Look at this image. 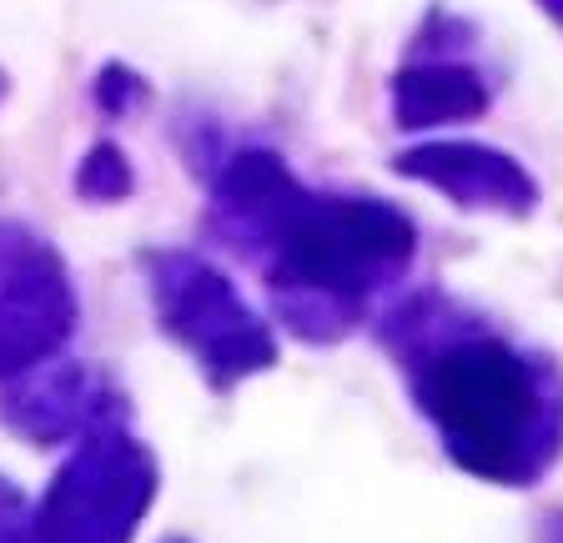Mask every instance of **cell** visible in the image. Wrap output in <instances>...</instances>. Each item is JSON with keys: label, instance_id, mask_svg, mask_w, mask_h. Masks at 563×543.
Returning <instances> with one entry per match:
<instances>
[{"label": "cell", "instance_id": "4", "mask_svg": "<svg viewBox=\"0 0 563 543\" xmlns=\"http://www.w3.org/2000/svg\"><path fill=\"white\" fill-rule=\"evenodd\" d=\"M166 308H172L176 328L187 332L197 347L211 357H227L232 367H257L267 357V337L242 308H236L232 287L207 267H181L166 277Z\"/></svg>", "mask_w": 563, "mask_h": 543}, {"label": "cell", "instance_id": "2", "mask_svg": "<svg viewBox=\"0 0 563 543\" xmlns=\"http://www.w3.org/2000/svg\"><path fill=\"white\" fill-rule=\"evenodd\" d=\"M418 398L468 468L508 473L539 418V383L514 347L463 337L418 373Z\"/></svg>", "mask_w": 563, "mask_h": 543}, {"label": "cell", "instance_id": "5", "mask_svg": "<svg viewBox=\"0 0 563 543\" xmlns=\"http://www.w3.org/2000/svg\"><path fill=\"white\" fill-rule=\"evenodd\" d=\"M393 111H398V126L412 131L438 126V121H468L488 111V86L463 60H412L393 81Z\"/></svg>", "mask_w": 563, "mask_h": 543}, {"label": "cell", "instance_id": "7", "mask_svg": "<svg viewBox=\"0 0 563 543\" xmlns=\"http://www.w3.org/2000/svg\"><path fill=\"white\" fill-rule=\"evenodd\" d=\"M96 101L106 111H131L146 101V81L136 71H126V66H106L101 81H96Z\"/></svg>", "mask_w": 563, "mask_h": 543}, {"label": "cell", "instance_id": "6", "mask_svg": "<svg viewBox=\"0 0 563 543\" xmlns=\"http://www.w3.org/2000/svg\"><path fill=\"white\" fill-rule=\"evenodd\" d=\"M76 187H81L86 197H121V191L131 187L126 156H121L117 146H96V152L86 156V166H81V177H76Z\"/></svg>", "mask_w": 563, "mask_h": 543}, {"label": "cell", "instance_id": "8", "mask_svg": "<svg viewBox=\"0 0 563 543\" xmlns=\"http://www.w3.org/2000/svg\"><path fill=\"white\" fill-rule=\"evenodd\" d=\"M539 5H543V11H549V21L563 31V0H539Z\"/></svg>", "mask_w": 563, "mask_h": 543}, {"label": "cell", "instance_id": "1", "mask_svg": "<svg viewBox=\"0 0 563 543\" xmlns=\"http://www.w3.org/2000/svg\"><path fill=\"white\" fill-rule=\"evenodd\" d=\"M222 207L277 236L287 287L322 297H363L383 272L402 267L412 252L408 217L383 201L307 197L287 177V166L267 152L236 156L222 181Z\"/></svg>", "mask_w": 563, "mask_h": 543}, {"label": "cell", "instance_id": "3", "mask_svg": "<svg viewBox=\"0 0 563 543\" xmlns=\"http://www.w3.org/2000/svg\"><path fill=\"white\" fill-rule=\"evenodd\" d=\"M398 171L412 181L448 191L457 207H488V212H528L533 207V181L514 156L473 142H433L412 146L398 156Z\"/></svg>", "mask_w": 563, "mask_h": 543}]
</instances>
